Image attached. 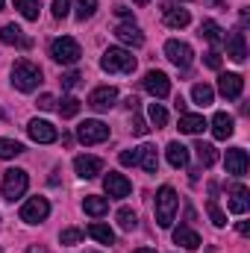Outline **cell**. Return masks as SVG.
<instances>
[{
  "mask_svg": "<svg viewBox=\"0 0 250 253\" xmlns=\"http://www.w3.org/2000/svg\"><path fill=\"white\" fill-rule=\"evenodd\" d=\"M12 85L18 91H36L42 85V68L33 65L30 59H18L12 65Z\"/></svg>",
  "mask_w": 250,
  "mask_h": 253,
  "instance_id": "1",
  "label": "cell"
},
{
  "mask_svg": "<svg viewBox=\"0 0 250 253\" xmlns=\"http://www.w3.org/2000/svg\"><path fill=\"white\" fill-rule=\"evenodd\" d=\"M177 209H180V197H177V191L171 189V186H162V189L156 191V224H159L162 230H168V227L174 224Z\"/></svg>",
  "mask_w": 250,
  "mask_h": 253,
  "instance_id": "2",
  "label": "cell"
},
{
  "mask_svg": "<svg viewBox=\"0 0 250 253\" xmlns=\"http://www.w3.org/2000/svg\"><path fill=\"white\" fill-rule=\"evenodd\" d=\"M100 68L106 74H132L135 71V56L124 47H109L100 56Z\"/></svg>",
  "mask_w": 250,
  "mask_h": 253,
  "instance_id": "3",
  "label": "cell"
},
{
  "mask_svg": "<svg viewBox=\"0 0 250 253\" xmlns=\"http://www.w3.org/2000/svg\"><path fill=\"white\" fill-rule=\"evenodd\" d=\"M27 186H30V177H27V171H21V168H9V171L3 174V186H0V194H3V200L15 203L18 197H24Z\"/></svg>",
  "mask_w": 250,
  "mask_h": 253,
  "instance_id": "4",
  "label": "cell"
},
{
  "mask_svg": "<svg viewBox=\"0 0 250 253\" xmlns=\"http://www.w3.org/2000/svg\"><path fill=\"white\" fill-rule=\"evenodd\" d=\"M50 56H53L59 65H77L80 62V56H83V50H80L77 39L62 36V39H53V44H50Z\"/></svg>",
  "mask_w": 250,
  "mask_h": 253,
  "instance_id": "5",
  "label": "cell"
},
{
  "mask_svg": "<svg viewBox=\"0 0 250 253\" xmlns=\"http://www.w3.org/2000/svg\"><path fill=\"white\" fill-rule=\"evenodd\" d=\"M47 215H50L47 197H30V200L21 206V221H27V224H42Z\"/></svg>",
  "mask_w": 250,
  "mask_h": 253,
  "instance_id": "6",
  "label": "cell"
},
{
  "mask_svg": "<svg viewBox=\"0 0 250 253\" xmlns=\"http://www.w3.org/2000/svg\"><path fill=\"white\" fill-rule=\"evenodd\" d=\"M77 138L83 144H100V141L109 138V126L103 124V121H83V124L77 126Z\"/></svg>",
  "mask_w": 250,
  "mask_h": 253,
  "instance_id": "7",
  "label": "cell"
},
{
  "mask_svg": "<svg viewBox=\"0 0 250 253\" xmlns=\"http://www.w3.org/2000/svg\"><path fill=\"white\" fill-rule=\"evenodd\" d=\"M165 56L177 65V68H188L191 59H194V50L188 47L186 42H180V39H168L165 42Z\"/></svg>",
  "mask_w": 250,
  "mask_h": 253,
  "instance_id": "8",
  "label": "cell"
},
{
  "mask_svg": "<svg viewBox=\"0 0 250 253\" xmlns=\"http://www.w3.org/2000/svg\"><path fill=\"white\" fill-rule=\"evenodd\" d=\"M144 88H147L156 100H162V97L171 94V80H168V74H162V71H147V74H144Z\"/></svg>",
  "mask_w": 250,
  "mask_h": 253,
  "instance_id": "9",
  "label": "cell"
},
{
  "mask_svg": "<svg viewBox=\"0 0 250 253\" xmlns=\"http://www.w3.org/2000/svg\"><path fill=\"white\" fill-rule=\"evenodd\" d=\"M27 132H30V138L39 141V144H53V141L59 138L56 126L50 124V121H39V118H33V121L27 124Z\"/></svg>",
  "mask_w": 250,
  "mask_h": 253,
  "instance_id": "10",
  "label": "cell"
},
{
  "mask_svg": "<svg viewBox=\"0 0 250 253\" xmlns=\"http://www.w3.org/2000/svg\"><path fill=\"white\" fill-rule=\"evenodd\" d=\"M115 100H118V88H112V85H100V88H94V91L88 94V106L97 109V112L112 109Z\"/></svg>",
  "mask_w": 250,
  "mask_h": 253,
  "instance_id": "11",
  "label": "cell"
},
{
  "mask_svg": "<svg viewBox=\"0 0 250 253\" xmlns=\"http://www.w3.org/2000/svg\"><path fill=\"white\" fill-rule=\"evenodd\" d=\"M74 171H77V177H83V180H94L100 171H103V159L100 156H77L74 159Z\"/></svg>",
  "mask_w": 250,
  "mask_h": 253,
  "instance_id": "12",
  "label": "cell"
},
{
  "mask_svg": "<svg viewBox=\"0 0 250 253\" xmlns=\"http://www.w3.org/2000/svg\"><path fill=\"white\" fill-rule=\"evenodd\" d=\"M103 189L109 197H129V191H132V183L126 180L124 174H115V171H109L106 177H103Z\"/></svg>",
  "mask_w": 250,
  "mask_h": 253,
  "instance_id": "13",
  "label": "cell"
},
{
  "mask_svg": "<svg viewBox=\"0 0 250 253\" xmlns=\"http://www.w3.org/2000/svg\"><path fill=\"white\" fill-rule=\"evenodd\" d=\"M0 42H3V44H15V47H21V50H30V47H33V39L24 36V30H21L18 24H6V27L0 30Z\"/></svg>",
  "mask_w": 250,
  "mask_h": 253,
  "instance_id": "14",
  "label": "cell"
},
{
  "mask_svg": "<svg viewBox=\"0 0 250 253\" xmlns=\"http://www.w3.org/2000/svg\"><path fill=\"white\" fill-rule=\"evenodd\" d=\"M242 88H245V80H242V74H221V77H218V91H221L227 100H236V97H242Z\"/></svg>",
  "mask_w": 250,
  "mask_h": 253,
  "instance_id": "15",
  "label": "cell"
},
{
  "mask_svg": "<svg viewBox=\"0 0 250 253\" xmlns=\"http://www.w3.org/2000/svg\"><path fill=\"white\" fill-rule=\"evenodd\" d=\"M227 174H233V177H245L248 174V150L245 147L227 150Z\"/></svg>",
  "mask_w": 250,
  "mask_h": 253,
  "instance_id": "16",
  "label": "cell"
},
{
  "mask_svg": "<svg viewBox=\"0 0 250 253\" xmlns=\"http://www.w3.org/2000/svg\"><path fill=\"white\" fill-rule=\"evenodd\" d=\"M227 56L233 62H245L248 59V42H245V33H230L227 39Z\"/></svg>",
  "mask_w": 250,
  "mask_h": 253,
  "instance_id": "17",
  "label": "cell"
},
{
  "mask_svg": "<svg viewBox=\"0 0 250 253\" xmlns=\"http://www.w3.org/2000/svg\"><path fill=\"white\" fill-rule=\"evenodd\" d=\"M115 36H118V42H124V44H129V47H141L144 44V33L129 21V24H118L115 27Z\"/></svg>",
  "mask_w": 250,
  "mask_h": 253,
  "instance_id": "18",
  "label": "cell"
},
{
  "mask_svg": "<svg viewBox=\"0 0 250 253\" xmlns=\"http://www.w3.org/2000/svg\"><path fill=\"white\" fill-rule=\"evenodd\" d=\"M236 132V121H233V115H227V112H215V118H212V135L218 138V141H224V138H230Z\"/></svg>",
  "mask_w": 250,
  "mask_h": 253,
  "instance_id": "19",
  "label": "cell"
},
{
  "mask_svg": "<svg viewBox=\"0 0 250 253\" xmlns=\"http://www.w3.org/2000/svg\"><path fill=\"white\" fill-rule=\"evenodd\" d=\"M233 197H230V212L233 215H245L250 209V191L248 186H233V191H230Z\"/></svg>",
  "mask_w": 250,
  "mask_h": 253,
  "instance_id": "20",
  "label": "cell"
},
{
  "mask_svg": "<svg viewBox=\"0 0 250 253\" xmlns=\"http://www.w3.org/2000/svg\"><path fill=\"white\" fill-rule=\"evenodd\" d=\"M188 21H191L188 9H177L174 3H165V24L171 30H183V27H188Z\"/></svg>",
  "mask_w": 250,
  "mask_h": 253,
  "instance_id": "21",
  "label": "cell"
},
{
  "mask_svg": "<svg viewBox=\"0 0 250 253\" xmlns=\"http://www.w3.org/2000/svg\"><path fill=\"white\" fill-rule=\"evenodd\" d=\"M138 162H141V168L147 174H156L159 171V153H156V147L153 144H141L138 147Z\"/></svg>",
  "mask_w": 250,
  "mask_h": 253,
  "instance_id": "22",
  "label": "cell"
},
{
  "mask_svg": "<svg viewBox=\"0 0 250 253\" xmlns=\"http://www.w3.org/2000/svg\"><path fill=\"white\" fill-rule=\"evenodd\" d=\"M165 156H168L171 168H186L188 165V147L180 144V141H171V144L165 147Z\"/></svg>",
  "mask_w": 250,
  "mask_h": 253,
  "instance_id": "23",
  "label": "cell"
},
{
  "mask_svg": "<svg viewBox=\"0 0 250 253\" xmlns=\"http://www.w3.org/2000/svg\"><path fill=\"white\" fill-rule=\"evenodd\" d=\"M174 242H177L180 248H186V251H197V248H200V236H197L191 227H186V224L174 230Z\"/></svg>",
  "mask_w": 250,
  "mask_h": 253,
  "instance_id": "24",
  "label": "cell"
},
{
  "mask_svg": "<svg viewBox=\"0 0 250 253\" xmlns=\"http://www.w3.org/2000/svg\"><path fill=\"white\" fill-rule=\"evenodd\" d=\"M83 209H85L91 218H100V215L109 212V200H106V197H97V194H88V197L83 200Z\"/></svg>",
  "mask_w": 250,
  "mask_h": 253,
  "instance_id": "25",
  "label": "cell"
},
{
  "mask_svg": "<svg viewBox=\"0 0 250 253\" xmlns=\"http://www.w3.org/2000/svg\"><path fill=\"white\" fill-rule=\"evenodd\" d=\"M203 129H206V118H203V115H191V112H186V115L180 118V132L197 135V132H203Z\"/></svg>",
  "mask_w": 250,
  "mask_h": 253,
  "instance_id": "26",
  "label": "cell"
},
{
  "mask_svg": "<svg viewBox=\"0 0 250 253\" xmlns=\"http://www.w3.org/2000/svg\"><path fill=\"white\" fill-rule=\"evenodd\" d=\"M194 150H197V159H200L203 168H212V165L218 162V150H215V144H209V141H197Z\"/></svg>",
  "mask_w": 250,
  "mask_h": 253,
  "instance_id": "27",
  "label": "cell"
},
{
  "mask_svg": "<svg viewBox=\"0 0 250 253\" xmlns=\"http://www.w3.org/2000/svg\"><path fill=\"white\" fill-rule=\"evenodd\" d=\"M191 97H194V103H197V106H209V103L215 100V88H212V85H206V83H194Z\"/></svg>",
  "mask_w": 250,
  "mask_h": 253,
  "instance_id": "28",
  "label": "cell"
},
{
  "mask_svg": "<svg viewBox=\"0 0 250 253\" xmlns=\"http://www.w3.org/2000/svg\"><path fill=\"white\" fill-rule=\"evenodd\" d=\"M200 36H203L209 44H221V42H224V30H221L215 21H203V24H200Z\"/></svg>",
  "mask_w": 250,
  "mask_h": 253,
  "instance_id": "29",
  "label": "cell"
},
{
  "mask_svg": "<svg viewBox=\"0 0 250 253\" xmlns=\"http://www.w3.org/2000/svg\"><path fill=\"white\" fill-rule=\"evenodd\" d=\"M15 9L27 18V21H39V12H42V3L39 0H15Z\"/></svg>",
  "mask_w": 250,
  "mask_h": 253,
  "instance_id": "30",
  "label": "cell"
},
{
  "mask_svg": "<svg viewBox=\"0 0 250 253\" xmlns=\"http://www.w3.org/2000/svg\"><path fill=\"white\" fill-rule=\"evenodd\" d=\"M88 236H91V239H97L100 245H112V242H115V233H112L106 224H97V221L88 227Z\"/></svg>",
  "mask_w": 250,
  "mask_h": 253,
  "instance_id": "31",
  "label": "cell"
},
{
  "mask_svg": "<svg viewBox=\"0 0 250 253\" xmlns=\"http://www.w3.org/2000/svg\"><path fill=\"white\" fill-rule=\"evenodd\" d=\"M24 153V144L21 141H12V138H0V159H15Z\"/></svg>",
  "mask_w": 250,
  "mask_h": 253,
  "instance_id": "32",
  "label": "cell"
},
{
  "mask_svg": "<svg viewBox=\"0 0 250 253\" xmlns=\"http://www.w3.org/2000/svg\"><path fill=\"white\" fill-rule=\"evenodd\" d=\"M206 212H209V218H212V224H215V227H224V224H227V215L221 212V206H218V200H215V197H209V200H206Z\"/></svg>",
  "mask_w": 250,
  "mask_h": 253,
  "instance_id": "33",
  "label": "cell"
},
{
  "mask_svg": "<svg viewBox=\"0 0 250 253\" xmlns=\"http://www.w3.org/2000/svg\"><path fill=\"white\" fill-rule=\"evenodd\" d=\"M147 115H150V124L156 126V129L168 124V112H165V106H162V103H150V112H147Z\"/></svg>",
  "mask_w": 250,
  "mask_h": 253,
  "instance_id": "34",
  "label": "cell"
},
{
  "mask_svg": "<svg viewBox=\"0 0 250 253\" xmlns=\"http://www.w3.org/2000/svg\"><path fill=\"white\" fill-rule=\"evenodd\" d=\"M97 12V0H77V21H85V18H91Z\"/></svg>",
  "mask_w": 250,
  "mask_h": 253,
  "instance_id": "35",
  "label": "cell"
},
{
  "mask_svg": "<svg viewBox=\"0 0 250 253\" xmlns=\"http://www.w3.org/2000/svg\"><path fill=\"white\" fill-rule=\"evenodd\" d=\"M118 224H121V230H135L138 218H135V212H132L129 206H121V209H118Z\"/></svg>",
  "mask_w": 250,
  "mask_h": 253,
  "instance_id": "36",
  "label": "cell"
},
{
  "mask_svg": "<svg viewBox=\"0 0 250 253\" xmlns=\"http://www.w3.org/2000/svg\"><path fill=\"white\" fill-rule=\"evenodd\" d=\"M80 112V100L77 97H62V103H59V115L62 118H74Z\"/></svg>",
  "mask_w": 250,
  "mask_h": 253,
  "instance_id": "37",
  "label": "cell"
},
{
  "mask_svg": "<svg viewBox=\"0 0 250 253\" xmlns=\"http://www.w3.org/2000/svg\"><path fill=\"white\" fill-rule=\"evenodd\" d=\"M83 236H85L83 230L68 227V230H62V233H59V242H62V245H80V242H83Z\"/></svg>",
  "mask_w": 250,
  "mask_h": 253,
  "instance_id": "38",
  "label": "cell"
},
{
  "mask_svg": "<svg viewBox=\"0 0 250 253\" xmlns=\"http://www.w3.org/2000/svg\"><path fill=\"white\" fill-rule=\"evenodd\" d=\"M80 80H83V77H80L77 71H68V74H62V80H59V83H62L65 91H71V88H77V85H80Z\"/></svg>",
  "mask_w": 250,
  "mask_h": 253,
  "instance_id": "39",
  "label": "cell"
},
{
  "mask_svg": "<svg viewBox=\"0 0 250 253\" xmlns=\"http://www.w3.org/2000/svg\"><path fill=\"white\" fill-rule=\"evenodd\" d=\"M118 162H121V165H138V147H132V150H121Z\"/></svg>",
  "mask_w": 250,
  "mask_h": 253,
  "instance_id": "40",
  "label": "cell"
},
{
  "mask_svg": "<svg viewBox=\"0 0 250 253\" xmlns=\"http://www.w3.org/2000/svg\"><path fill=\"white\" fill-rule=\"evenodd\" d=\"M68 12H71V0H53V18L62 21Z\"/></svg>",
  "mask_w": 250,
  "mask_h": 253,
  "instance_id": "41",
  "label": "cell"
},
{
  "mask_svg": "<svg viewBox=\"0 0 250 253\" xmlns=\"http://www.w3.org/2000/svg\"><path fill=\"white\" fill-rule=\"evenodd\" d=\"M203 62H206V68L218 71V68H221V53H218V50H209V53H203Z\"/></svg>",
  "mask_w": 250,
  "mask_h": 253,
  "instance_id": "42",
  "label": "cell"
},
{
  "mask_svg": "<svg viewBox=\"0 0 250 253\" xmlns=\"http://www.w3.org/2000/svg\"><path fill=\"white\" fill-rule=\"evenodd\" d=\"M150 132V126L144 124L141 118H132V135H147Z\"/></svg>",
  "mask_w": 250,
  "mask_h": 253,
  "instance_id": "43",
  "label": "cell"
},
{
  "mask_svg": "<svg viewBox=\"0 0 250 253\" xmlns=\"http://www.w3.org/2000/svg\"><path fill=\"white\" fill-rule=\"evenodd\" d=\"M53 106H56L53 94H42V97H39V109H53Z\"/></svg>",
  "mask_w": 250,
  "mask_h": 253,
  "instance_id": "44",
  "label": "cell"
},
{
  "mask_svg": "<svg viewBox=\"0 0 250 253\" xmlns=\"http://www.w3.org/2000/svg\"><path fill=\"white\" fill-rule=\"evenodd\" d=\"M115 15H118V18H124V21H132V12H129L126 6H115Z\"/></svg>",
  "mask_w": 250,
  "mask_h": 253,
  "instance_id": "45",
  "label": "cell"
},
{
  "mask_svg": "<svg viewBox=\"0 0 250 253\" xmlns=\"http://www.w3.org/2000/svg\"><path fill=\"white\" fill-rule=\"evenodd\" d=\"M174 106H177V112H183V115H186V100H183L180 94H177V100H174Z\"/></svg>",
  "mask_w": 250,
  "mask_h": 253,
  "instance_id": "46",
  "label": "cell"
},
{
  "mask_svg": "<svg viewBox=\"0 0 250 253\" xmlns=\"http://www.w3.org/2000/svg\"><path fill=\"white\" fill-rule=\"evenodd\" d=\"M124 103H126V109H132V112L138 109V97H126Z\"/></svg>",
  "mask_w": 250,
  "mask_h": 253,
  "instance_id": "47",
  "label": "cell"
},
{
  "mask_svg": "<svg viewBox=\"0 0 250 253\" xmlns=\"http://www.w3.org/2000/svg\"><path fill=\"white\" fill-rule=\"evenodd\" d=\"M239 233H242V236H248V233H250V224H248V221H239Z\"/></svg>",
  "mask_w": 250,
  "mask_h": 253,
  "instance_id": "48",
  "label": "cell"
},
{
  "mask_svg": "<svg viewBox=\"0 0 250 253\" xmlns=\"http://www.w3.org/2000/svg\"><path fill=\"white\" fill-rule=\"evenodd\" d=\"M27 253H47V251H44L42 245H33V248H30V251H27Z\"/></svg>",
  "mask_w": 250,
  "mask_h": 253,
  "instance_id": "49",
  "label": "cell"
},
{
  "mask_svg": "<svg viewBox=\"0 0 250 253\" xmlns=\"http://www.w3.org/2000/svg\"><path fill=\"white\" fill-rule=\"evenodd\" d=\"M132 253H156L153 248H138V251H132Z\"/></svg>",
  "mask_w": 250,
  "mask_h": 253,
  "instance_id": "50",
  "label": "cell"
},
{
  "mask_svg": "<svg viewBox=\"0 0 250 253\" xmlns=\"http://www.w3.org/2000/svg\"><path fill=\"white\" fill-rule=\"evenodd\" d=\"M132 3H138V6H147V3H150V0H132Z\"/></svg>",
  "mask_w": 250,
  "mask_h": 253,
  "instance_id": "51",
  "label": "cell"
},
{
  "mask_svg": "<svg viewBox=\"0 0 250 253\" xmlns=\"http://www.w3.org/2000/svg\"><path fill=\"white\" fill-rule=\"evenodd\" d=\"M0 9H3V0H0Z\"/></svg>",
  "mask_w": 250,
  "mask_h": 253,
  "instance_id": "52",
  "label": "cell"
},
{
  "mask_svg": "<svg viewBox=\"0 0 250 253\" xmlns=\"http://www.w3.org/2000/svg\"><path fill=\"white\" fill-rule=\"evenodd\" d=\"M0 253H3V251H0Z\"/></svg>",
  "mask_w": 250,
  "mask_h": 253,
  "instance_id": "53",
  "label": "cell"
}]
</instances>
